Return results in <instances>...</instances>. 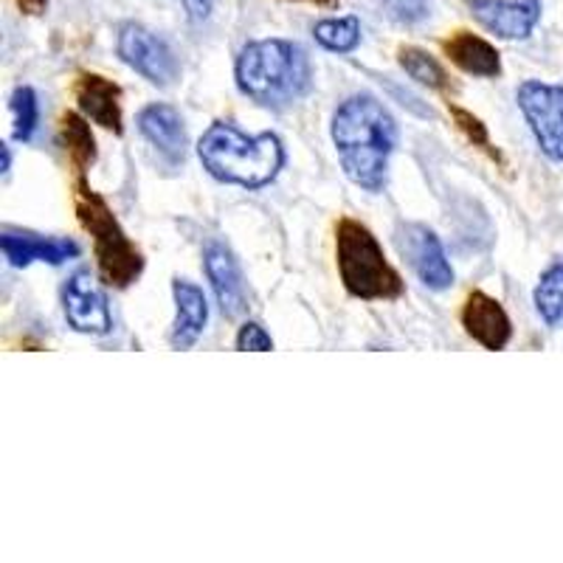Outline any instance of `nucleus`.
Segmentation results:
<instances>
[{"instance_id": "f257e3e1", "label": "nucleus", "mask_w": 563, "mask_h": 563, "mask_svg": "<svg viewBox=\"0 0 563 563\" xmlns=\"http://www.w3.org/2000/svg\"><path fill=\"white\" fill-rule=\"evenodd\" d=\"M333 141L346 178L366 192H380L397 144V124L389 110L369 93H355L335 110Z\"/></svg>"}, {"instance_id": "f03ea898", "label": "nucleus", "mask_w": 563, "mask_h": 563, "mask_svg": "<svg viewBox=\"0 0 563 563\" xmlns=\"http://www.w3.org/2000/svg\"><path fill=\"white\" fill-rule=\"evenodd\" d=\"M238 88L256 104L285 110L299 102L313 85L308 52L290 40H254L234 65Z\"/></svg>"}, {"instance_id": "7ed1b4c3", "label": "nucleus", "mask_w": 563, "mask_h": 563, "mask_svg": "<svg viewBox=\"0 0 563 563\" xmlns=\"http://www.w3.org/2000/svg\"><path fill=\"white\" fill-rule=\"evenodd\" d=\"M198 155L211 178L245 189H263L285 167V147L274 133L245 135L229 122H214L206 130Z\"/></svg>"}, {"instance_id": "20e7f679", "label": "nucleus", "mask_w": 563, "mask_h": 563, "mask_svg": "<svg viewBox=\"0 0 563 563\" xmlns=\"http://www.w3.org/2000/svg\"><path fill=\"white\" fill-rule=\"evenodd\" d=\"M335 256L346 294L355 299H397L404 296V279L386 263L384 249L358 220H341L335 229Z\"/></svg>"}, {"instance_id": "39448f33", "label": "nucleus", "mask_w": 563, "mask_h": 563, "mask_svg": "<svg viewBox=\"0 0 563 563\" xmlns=\"http://www.w3.org/2000/svg\"><path fill=\"white\" fill-rule=\"evenodd\" d=\"M77 218L90 234V240H93L102 279L113 288H128L130 282L139 279L141 271H144V260H141L139 249L130 243L119 220L113 218L110 206L82 178L77 184Z\"/></svg>"}, {"instance_id": "423d86ee", "label": "nucleus", "mask_w": 563, "mask_h": 563, "mask_svg": "<svg viewBox=\"0 0 563 563\" xmlns=\"http://www.w3.org/2000/svg\"><path fill=\"white\" fill-rule=\"evenodd\" d=\"M115 52L133 70H139L147 82L169 88L178 79L180 65L175 52L164 37L150 32L141 23H122L115 34Z\"/></svg>"}, {"instance_id": "0eeeda50", "label": "nucleus", "mask_w": 563, "mask_h": 563, "mask_svg": "<svg viewBox=\"0 0 563 563\" xmlns=\"http://www.w3.org/2000/svg\"><path fill=\"white\" fill-rule=\"evenodd\" d=\"M519 108L547 158L563 164V85L527 79L516 93Z\"/></svg>"}, {"instance_id": "6e6552de", "label": "nucleus", "mask_w": 563, "mask_h": 563, "mask_svg": "<svg viewBox=\"0 0 563 563\" xmlns=\"http://www.w3.org/2000/svg\"><path fill=\"white\" fill-rule=\"evenodd\" d=\"M397 249L415 271L417 279L431 290H449L454 285V268H451L440 238L429 225L404 223L397 229Z\"/></svg>"}, {"instance_id": "1a4fd4ad", "label": "nucleus", "mask_w": 563, "mask_h": 563, "mask_svg": "<svg viewBox=\"0 0 563 563\" xmlns=\"http://www.w3.org/2000/svg\"><path fill=\"white\" fill-rule=\"evenodd\" d=\"M63 308L68 324L77 333L88 335H108L113 327V316L108 308V296H104L102 285L90 271H77L65 282L63 288Z\"/></svg>"}, {"instance_id": "9d476101", "label": "nucleus", "mask_w": 563, "mask_h": 563, "mask_svg": "<svg viewBox=\"0 0 563 563\" xmlns=\"http://www.w3.org/2000/svg\"><path fill=\"white\" fill-rule=\"evenodd\" d=\"M467 9L501 40H527L541 20V0H467Z\"/></svg>"}, {"instance_id": "9b49d317", "label": "nucleus", "mask_w": 563, "mask_h": 563, "mask_svg": "<svg viewBox=\"0 0 563 563\" xmlns=\"http://www.w3.org/2000/svg\"><path fill=\"white\" fill-rule=\"evenodd\" d=\"M203 265L223 316H229V319L243 316L249 310V294H245L243 271H240L231 249H225L223 243H209L206 245Z\"/></svg>"}, {"instance_id": "f8f14e48", "label": "nucleus", "mask_w": 563, "mask_h": 563, "mask_svg": "<svg viewBox=\"0 0 563 563\" xmlns=\"http://www.w3.org/2000/svg\"><path fill=\"white\" fill-rule=\"evenodd\" d=\"M462 324H465L467 335L479 341L485 350H505L507 341L512 339L510 316L505 313L499 301L482 290L467 296L465 308H462Z\"/></svg>"}, {"instance_id": "ddd939ff", "label": "nucleus", "mask_w": 563, "mask_h": 563, "mask_svg": "<svg viewBox=\"0 0 563 563\" xmlns=\"http://www.w3.org/2000/svg\"><path fill=\"white\" fill-rule=\"evenodd\" d=\"M0 249H3V256L14 268H26L32 263L63 265L65 260H74L79 254V245L74 240L40 238L32 231H3L0 234Z\"/></svg>"}, {"instance_id": "4468645a", "label": "nucleus", "mask_w": 563, "mask_h": 563, "mask_svg": "<svg viewBox=\"0 0 563 563\" xmlns=\"http://www.w3.org/2000/svg\"><path fill=\"white\" fill-rule=\"evenodd\" d=\"M139 130L169 164H180L184 161L186 130L178 110L169 108V104H147L139 113Z\"/></svg>"}, {"instance_id": "2eb2a0df", "label": "nucleus", "mask_w": 563, "mask_h": 563, "mask_svg": "<svg viewBox=\"0 0 563 563\" xmlns=\"http://www.w3.org/2000/svg\"><path fill=\"white\" fill-rule=\"evenodd\" d=\"M122 90L110 79L97 77V74H85L77 82V104L82 115H88L90 122H97L99 128L113 130L115 135L122 133Z\"/></svg>"}, {"instance_id": "dca6fc26", "label": "nucleus", "mask_w": 563, "mask_h": 563, "mask_svg": "<svg viewBox=\"0 0 563 563\" xmlns=\"http://www.w3.org/2000/svg\"><path fill=\"white\" fill-rule=\"evenodd\" d=\"M173 296L178 316H175L169 341H173L175 350H189V346L198 344V339L203 335L206 321H209V305H206L203 290L186 279L173 282Z\"/></svg>"}, {"instance_id": "f3484780", "label": "nucleus", "mask_w": 563, "mask_h": 563, "mask_svg": "<svg viewBox=\"0 0 563 563\" xmlns=\"http://www.w3.org/2000/svg\"><path fill=\"white\" fill-rule=\"evenodd\" d=\"M442 52L451 63L456 65L465 74H474V77H499L501 74V59L499 52L493 48L487 40L476 37L471 32H456L454 37H449L442 43Z\"/></svg>"}, {"instance_id": "a211bd4d", "label": "nucleus", "mask_w": 563, "mask_h": 563, "mask_svg": "<svg viewBox=\"0 0 563 563\" xmlns=\"http://www.w3.org/2000/svg\"><path fill=\"white\" fill-rule=\"evenodd\" d=\"M397 59H400V68L409 74L415 82L426 85L431 90H445L449 88V77H445V70L442 65L431 57L429 52H422V48H415V45H406L397 52Z\"/></svg>"}, {"instance_id": "6ab92c4d", "label": "nucleus", "mask_w": 563, "mask_h": 563, "mask_svg": "<svg viewBox=\"0 0 563 563\" xmlns=\"http://www.w3.org/2000/svg\"><path fill=\"white\" fill-rule=\"evenodd\" d=\"M313 34L321 48L346 54L361 43V20L355 14H350V18L321 20V23H316Z\"/></svg>"}, {"instance_id": "aec40b11", "label": "nucleus", "mask_w": 563, "mask_h": 563, "mask_svg": "<svg viewBox=\"0 0 563 563\" xmlns=\"http://www.w3.org/2000/svg\"><path fill=\"white\" fill-rule=\"evenodd\" d=\"M536 308L547 324L563 321V260L550 265L536 288Z\"/></svg>"}, {"instance_id": "412c9836", "label": "nucleus", "mask_w": 563, "mask_h": 563, "mask_svg": "<svg viewBox=\"0 0 563 563\" xmlns=\"http://www.w3.org/2000/svg\"><path fill=\"white\" fill-rule=\"evenodd\" d=\"M63 144L68 150V155L77 161V167H88L97 161V144H93V135H90L88 124L79 119L77 113L63 115Z\"/></svg>"}, {"instance_id": "4be33fe9", "label": "nucleus", "mask_w": 563, "mask_h": 563, "mask_svg": "<svg viewBox=\"0 0 563 563\" xmlns=\"http://www.w3.org/2000/svg\"><path fill=\"white\" fill-rule=\"evenodd\" d=\"M12 113H14V139L29 141L37 130L40 122V104L37 93L29 85L18 88L12 93Z\"/></svg>"}, {"instance_id": "5701e85b", "label": "nucleus", "mask_w": 563, "mask_h": 563, "mask_svg": "<svg viewBox=\"0 0 563 563\" xmlns=\"http://www.w3.org/2000/svg\"><path fill=\"white\" fill-rule=\"evenodd\" d=\"M384 9L400 26H417L431 14V0H384Z\"/></svg>"}, {"instance_id": "b1692460", "label": "nucleus", "mask_w": 563, "mask_h": 563, "mask_svg": "<svg viewBox=\"0 0 563 563\" xmlns=\"http://www.w3.org/2000/svg\"><path fill=\"white\" fill-rule=\"evenodd\" d=\"M451 115H454L456 128H460L462 133H465V139L474 141V147H482V150H485V153H490L493 158H499V153H496V150L490 147V139H487L485 124H482L479 119H476V115H471V113H467V110H462V108H454V104H451Z\"/></svg>"}, {"instance_id": "393cba45", "label": "nucleus", "mask_w": 563, "mask_h": 563, "mask_svg": "<svg viewBox=\"0 0 563 563\" xmlns=\"http://www.w3.org/2000/svg\"><path fill=\"white\" fill-rule=\"evenodd\" d=\"M238 350H243V352H268V350H274V341H271V335L265 333L263 324L249 321V324L240 327Z\"/></svg>"}, {"instance_id": "a878e982", "label": "nucleus", "mask_w": 563, "mask_h": 563, "mask_svg": "<svg viewBox=\"0 0 563 563\" xmlns=\"http://www.w3.org/2000/svg\"><path fill=\"white\" fill-rule=\"evenodd\" d=\"M186 3V12H189V18L198 23V20H206L211 12V0H184Z\"/></svg>"}, {"instance_id": "bb28decb", "label": "nucleus", "mask_w": 563, "mask_h": 563, "mask_svg": "<svg viewBox=\"0 0 563 563\" xmlns=\"http://www.w3.org/2000/svg\"><path fill=\"white\" fill-rule=\"evenodd\" d=\"M18 7L23 9L26 14H40V12H45L48 0H18Z\"/></svg>"}, {"instance_id": "cd10ccee", "label": "nucleus", "mask_w": 563, "mask_h": 563, "mask_svg": "<svg viewBox=\"0 0 563 563\" xmlns=\"http://www.w3.org/2000/svg\"><path fill=\"white\" fill-rule=\"evenodd\" d=\"M9 167H12V153H9V147L3 144V173H9Z\"/></svg>"}, {"instance_id": "c85d7f7f", "label": "nucleus", "mask_w": 563, "mask_h": 563, "mask_svg": "<svg viewBox=\"0 0 563 563\" xmlns=\"http://www.w3.org/2000/svg\"><path fill=\"white\" fill-rule=\"evenodd\" d=\"M305 3H316V7H335V0H305Z\"/></svg>"}]
</instances>
